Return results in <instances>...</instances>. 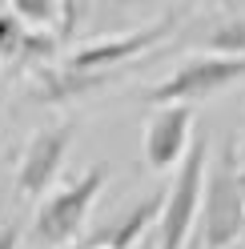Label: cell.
I'll return each mask as SVG.
<instances>
[{
  "mask_svg": "<svg viewBox=\"0 0 245 249\" xmlns=\"http://www.w3.org/2000/svg\"><path fill=\"white\" fill-rule=\"evenodd\" d=\"M161 205H165V189H153L149 197L125 205L113 221H105V229H97L93 237H88V249H133L153 225H157Z\"/></svg>",
  "mask_w": 245,
  "mask_h": 249,
  "instance_id": "obj_8",
  "label": "cell"
},
{
  "mask_svg": "<svg viewBox=\"0 0 245 249\" xmlns=\"http://www.w3.org/2000/svg\"><path fill=\"white\" fill-rule=\"evenodd\" d=\"M205 161H209V137H205V129H193L189 153H185V161L177 165L173 185L165 189V205H161V217H157L153 249H185L189 229L197 221V205H201Z\"/></svg>",
  "mask_w": 245,
  "mask_h": 249,
  "instance_id": "obj_3",
  "label": "cell"
},
{
  "mask_svg": "<svg viewBox=\"0 0 245 249\" xmlns=\"http://www.w3.org/2000/svg\"><path fill=\"white\" fill-rule=\"evenodd\" d=\"M65 249H76V245H65Z\"/></svg>",
  "mask_w": 245,
  "mask_h": 249,
  "instance_id": "obj_15",
  "label": "cell"
},
{
  "mask_svg": "<svg viewBox=\"0 0 245 249\" xmlns=\"http://www.w3.org/2000/svg\"><path fill=\"white\" fill-rule=\"evenodd\" d=\"M24 36L28 28L12 17L8 8H0V60L4 65H12V60H20V49H24Z\"/></svg>",
  "mask_w": 245,
  "mask_h": 249,
  "instance_id": "obj_11",
  "label": "cell"
},
{
  "mask_svg": "<svg viewBox=\"0 0 245 249\" xmlns=\"http://www.w3.org/2000/svg\"><path fill=\"white\" fill-rule=\"evenodd\" d=\"M20 237H24V221H0V249H20Z\"/></svg>",
  "mask_w": 245,
  "mask_h": 249,
  "instance_id": "obj_12",
  "label": "cell"
},
{
  "mask_svg": "<svg viewBox=\"0 0 245 249\" xmlns=\"http://www.w3.org/2000/svg\"><path fill=\"white\" fill-rule=\"evenodd\" d=\"M201 245L197 249H233L245 245V193L237 181V161L233 145H225V153L213 161L209 177L201 185Z\"/></svg>",
  "mask_w": 245,
  "mask_h": 249,
  "instance_id": "obj_1",
  "label": "cell"
},
{
  "mask_svg": "<svg viewBox=\"0 0 245 249\" xmlns=\"http://www.w3.org/2000/svg\"><path fill=\"white\" fill-rule=\"evenodd\" d=\"M145 249H153V241H149V245H145Z\"/></svg>",
  "mask_w": 245,
  "mask_h": 249,
  "instance_id": "obj_14",
  "label": "cell"
},
{
  "mask_svg": "<svg viewBox=\"0 0 245 249\" xmlns=\"http://www.w3.org/2000/svg\"><path fill=\"white\" fill-rule=\"evenodd\" d=\"M193 141V108L185 105H165L145 124V165L153 173H169L173 165L185 161Z\"/></svg>",
  "mask_w": 245,
  "mask_h": 249,
  "instance_id": "obj_7",
  "label": "cell"
},
{
  "mask_svg": "<svg viewBox=\"0 0 245 249\" xmlns=\"http://www.w3.org/2000/svg\"><path fill=\"white\" fill-rule=\"evenodd\" d=\"M125 72H69L60 65H44L33 72V92L40 105H65V101H81L93 92L109 89L113 81H121Z\"/></svg>",
  "mask_w": 245,
  "mask_h": 249,
  "instance_id": "obj_9",
  "label": "cell"
},
{
  "mask_svg": "<svg viewBox=\"0 0 245 249\" xmlns=\"http://www.w3.org/2000/svg\"><path fill=\"white\" fill-rule=\"evenodd\" d=\"M237 169H245V137H241V165Z\"/></svg>",
  "mask_w": 245,
  "mask_h": 249,
  "instance_id": "obj_13",
  "label": "cell"
},
{
  "mask_svg": "<svg viewBox=\"0 0 245 249\" xmlns=\"http://www.w3.org/2000/svg\"><path fill=\"white\" fill-rule=\"evenodd\" d=\"M105 189V169L93 165L81 177H72L65 189H56L52 197L40 201V209L33 213V241L40 249H65L81 237V229L93 213L97 197Z\"/></svg>",
  "mask_w": 245,
  "mask_h": 249,
  "instance_id": "obj_2",
  "label": "cell"
},
{
  "mask_svg": "<svg viewBox=\"0 0 245 249\" xmlns=\"http://www.w3.org/2000/svg\"><path fill=\"white\" fill-rule=\"evenodd\" d=\"M233 249H245V245H233Z\"/></svg>",
  "mask_w": 245,
  "mask_h": 249,
  "instance_id": "obj_16",
  "label": "cell"
},
{
  "mask_svg": "<svg viewBox=\"0 0 245 249\" xmlns=\"http://www.w3.org/2000/svg\"><path fill=\"white\" fill-rule=\"evenodd\" d=\"M205 53L213 56H245V12H229L205 36Z\"/></svg>",
  "mask_w": 245,
  "mask_h": 249,
  "instance_id": "obj_10",
  "label": "cell"
},
{
  "mask_svg": "<svg viewBox=\"0 0 245 249\" xmlns=\"http://www.w3.org/2000/svg\"><path fill=\"white\" fill-rule=\"evenodd\" d=\"M189 12L193 8H169V12H161V17L153 24H145V28H133V33H125V36L93 40V44H85V49H72L60 69H69V72H125L137 56H145L149 49H157L165 36H173Z\"/></svg>",
  "mask_w": 245,
  "mask_h": 249,
  "instance_id": "obj_5",
  "label": "cell"
},
{
  "mask_svg": "<svg viewBox=\"0 0 245 249\" xmlns=\"http://www.w3.org/2000/svg\"><path fill=\"white\" fill-rule=\"evenodd\" d=\"M245 81V56H213V53H197L189 60H181V65L157 81L149 92H145V105L153 108H165V105H185L193 108L197 101H209L225 92L229 85Z\"/></svg>",
  "mask_w": 245,
  "mask_h": 249,
  "instance_id": "obj_4",
  "label": "cell"
},
{
  "mask_svg": "<svg viewBox=\"0 0 245 249\" xmlns=\"http://www.w3.org/2000/svg\"><path fill=\"white\" fill-rule=\"evenodd\" d=\"M72 141H76V124L72 121H60V124H49V129L33 133V141L24 145L20 165H17V193H20V201H36V197L49 193V185L56 181Z\"/></svg>",
  "mask_w": 245,
  "mask_h": 249,
  "instance_id": "obj_6",
  "label": "cell"
}]
</instances>
